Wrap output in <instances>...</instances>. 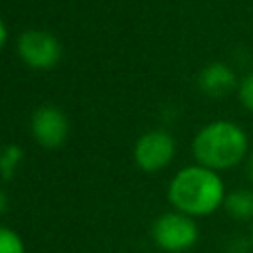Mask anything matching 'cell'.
Instances as JSON below:
<instances>
[{
  "label": "cell",
  "instance_id": "cell-5",
  "mask_svg": "<svg viewBox=\"0 0 253 253\" xmlns=\"http://www.w3.org/2000/svg\"><path fill=\"white\" fill-rule=\"evenodd\" d=\"M18 53L22 61L34 69H51L61 59V45L49 32L28 30L18 40Z\"/></svg>",
  "mask_w": 253,
  "mask_h": 253
},
{
  "label": "cell",
  "instance_id": "cell-4",
  "mask_svg": "<svg viewBox=\"0 0 253 253\" xmlns=\"http://www.w3.org/2000/svg\"><path fill=\"white\" fill-rule=\"evenodd\" d=\"M176 154V140L170 132L154 128L144 132L134 144V162L144 172L166 168Z\"/></svg>",
  "mask_w": 253,
  "mask_h": 253
},
{
  "label": "cell",
  "instance_id": "cell-2",
  "mask_svg": "<svg viewBox=\"0 0 253 253\" xmlns=\"http://www.w3.org/2000/svg\"><path fill=\"white\" fill-rule=\"evenodd\" d=\"M194 158L210 170H229L239 166L249 154L247 132L231 121H211L198 130L192 142Z\"/></svg>",
  "mask_w": 253,
  "mask_h": 253
},
{
  "label": "cell",
  "instance_id": "cell-3",
  "mask_svg": "<svg viewBox=\"0 0 253 253\" xmlns=\"http://www.w3.org/2000/svg\"><path fill=\"white\" fill-rule=\"evenodd\" d=\"M154 243L168 253H182L196 245L200 231L194 217L180 211H166L158 215L150 227Z\"/></svg>",
  "mask_w": 253,
  "mask_h": 253
},
{
  "label": "cell",
  "instance_id": "cell-7",
  "mask_svg": "<svg viewBox=\"0 0 253 253\" xmlns=\"http://www.w3.org/2000/svg\"><path fill=\"white\" fill-rule=\"evenodd\" d=\"M237 75L235 71L221 61H211L206 67H202V71L198 73V87L204 95L213 97V99H221L225 95H229L231 91H237Z\"/></svg>",
  "mask_w": 253,
  "mask_h": 253
},
{
  "label": "cell",
  "instance_id": "cell-11",
  "mask_svg": "<svg viewBox=\"0 0 253 253\" xmlns=\"http://www.w3.org/2000/svg\"><path fill=\"white\" fill-rule=\"evenodd\" d=\"M237 97H239V103L249 111L253 113V71L247 73L239 85H237Z\"/></svg>",
  "mask_w": 253,
  "mask_h": 253
},
{
  "label": "cell",
  "instance_id": "cell-9",
  "mask_svg": "<svg viewBox=\"0 0 253 253\" xmlns=\"http://www.w3.org/2000/svg\"><path fill=\"white\" fill-rule=\"evenodd\" d=\"M22 158H24V152H22L20 146H16V144H6V146H2V148H0V176H2L4 180L14 178V174H16V170H18Z\"/></svg>",
  "mask_w": 253,
  "mask_h": 253
},
{
  "label": "cell",
  "instance_id": "cell-6",
  "mask_svg": "<svg viewBox=\"0 0 253 253\" xmlns=\"http://www.w3.org/2000/svg\"><path fill=\"white\" fill-rule=\"evenodd\" d=\"M30 128L43 148H57L67 138V117L57 107L43 105L34 113Z\"/></svg>",
  "mask_w": 253,
  "mask_h": 253
},
{
  "label": "cell",
  "instance_id": "cell-10",
  "mask_svg": "<svg viewBox=\"0 0 253 253\" xmlns=\"http://www.w3.org/2000/svg\"><path fill=\"white\" fill-rule=\"evenodd\" d=\"M0 253H26L22 237L6 225H0Z\"/></svg>",
  "mask_w": 253,
  "mask_h": 253
},
{
  "label": "cell",
  "instance_id": "cell-14",
  "mask_svg": "<svg viewBox=\"0 0 253 253\" xmlns=\"http://www.w3.org/2000/svg\"><path fill=\"white\" fill-rule=\"evenodd\" d=\"M6 206H8V198H6V192H4V190H0V213H4Z\"/></svg>",
  "mask_w": 253,
  "mask_h": 253
},
{
  "label": "cell",
  "instance_id": "cell-12",
  "mask_svg": "<svg viewBox=\"0 0 253 253\" xmlns=\"http://www.w3.org/2000/svg\"><path fill=\"white\" fill-rule=\"evenodd\" d=\"M245 172H247V178L253 186V152H249L247 158H245Z\"/></svg>",
  "mask_w": 253,
  "mask_h": 253
},
{
  "label": "cell",
  "instance_id": "cell-1",
  "mask_svg": "<svg viewBox=\"0 0 253 253\" xmlns=\"http://www.w3.org/2000/svg\"><path fill=\"white\" fill-rule=\"evenodd\" d=\"M225 194L221 176L200 164L178 170L168 186V200L174 210L190 217L213 213L223 206Z\"/></svg>",
  "mask_w": 253,
  "mask_h": 253
},
{
  "label": "cell",
  "instance_id": "cell-13",
  "mask_svg": "<svg viewBox=\"0 0 253 253\" xmlns=\"http://www.w3.org/2000/svg\"><path fill=\"white\" fill-rule=\"evenodd\" d=\"M6 40H8V30H6V26H4V22H2V18H0V51L4 49Z\"/></svg>",
  "mask_w": 253,
  "mask_h": 253
},
{
  "label": "cell",
  "instance_id": "cell-8",
  "mask_svg": "<svg viewBox=\"0 0 253 253\" xmlns=\"http://www.w3.org/2000/svg\"><path fill=\"white\" fill-rule=\"evenodd\" d=\"M223 208L237 221H253V188H237L225 194Z\"/></svg>",
  "mask_w": 253,
  "mask_h": 253
},
{
  "label": "cell",
  "instance_id": "cell-15",
  "mask_svg": "<svg viewBox=\"0 0 253 253\" xmlns=\"http://www.w3.org/2000/svg\"><path fill=\"white\" fill-rule=\"evenodd\" d=\"M249 241H251V245H253V225H251V233H249Z\"/></svg>",
  "mask_w": 253,
  "mask_h": 253
}]
</instances>
